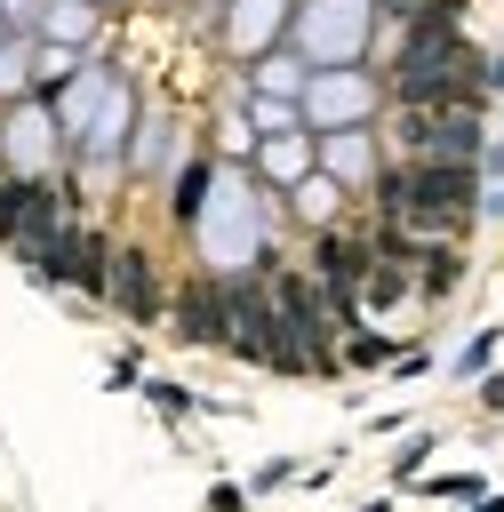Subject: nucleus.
Returning a JSON list of instances; mask_svg holds the SVG:
<instances>
[{
	"mask_svg": "<svg viewBox=\"0 0 504 512\" xmlns=\"http://www.w3.org/2000/svg\"><path fill=\"white\" fill-rule=\"evenodd\" d=\"M472 160H416L400 176H384V208L408 224V232H464L472 224Z\"/></svg>",
	"mask_w": 504,
	"mask_h": 512,
	"instance_id": "f257e3e1",
	"label": "nucleus"
},
{
	"mask_svg": "<svg viewBox=\"0 0 504 512\" xmlns=\"http://www.w3.org/2000/svg\"><path fill=\"white\" fill-rule=\"evenodd\" d=\"M40 272L64 280V288H80V296H104L112 248H104V232H88V224H56V240L40 248Z\"/></svg>",
	"mask_w": 504,
	"mask_h": 512,
	"instance_id": "f03ea898",
	"label": "nucleus"
},
{
	"mask_svg": "<svg viewBox=\"0 0 504 512\" xmlns=\"http://www.w3.org/2000/svg\"><path fill=\"white\" fill-rule=\"evenodd\" d=\"M400 144H408L416 160H472V152H480V120H472V104L408 112V120H400Z\"/></svg>",
	"mask_w": 504,
	"mask_h": 512,
	"instance_id": "7ed1b4c3",
	"label": "nucleus"
},
{
	"mask_svg": "<svg viewBox=\"0 0 504 512\" xmlns=\"http://www.w3.org/2000/svg\"><path fill=\"white\" fill-rule=\"evenodd\" d=\"M104 296L128 312V320H160V288H152V256L144 248H112V280Z\"/></svg>",
	"mask_w": 504,
	"mask_h": 512,
	"instance_id": "20e7f679",
	"label": "nucleus"
},
{
	"mask_svg": "<svg viewBox=\"0 0 504 512\" xmlns=\"http://www.w3.org/2000/svg\"><path fill=\"white\" fill-rule=\"evenodd\" d=\"M176 336H184V344H232V296L208 288V280L184 288V296H176Z\"/></svg>",
	"mask_w": 504,
	"mask_h": 512,
	"instance_id": "39448f33",
	"label": "nucleus"
},
{
	"mask_svg": "<svg viewBox=\"0 0 504 512\" xmlns=\"http://www.w3.org/2000/svg\"><path fill=\"white\" fill-rule=\"evenodd\" d=\"M312 272H320V288H336V296H352L368 272H376V248L368 240H344V232H328L320 248H312Z\"/></svg>",
	"mask_w": 504,
	"mask_h": 512,
	"instance_id": "423d86ee",
	"label": "nucleus"
},
{
	"mask_svg": "<svg viewBox=\"0 0 504 512\" xmlns=\"http://www.w3.org/2000/svg\"><path fill=\"white\" fill-rule=\"evenodd\" d=\"M456 48H464L456 16H424V24H408V40H400V72H416V64H440V56H456Z\"/></svg>",
	"mask_w": 504,
	"mask_h": 512,
	"instance_id": "0eeeda50",
	"label": "nucleus"
},
{
	"mask_svg": "<svg viewBox=\"0 0 504 512\" xmlns=\"http://www.w3.org/2000/svg\"><path fill=\"white\" fill-rule=\"evenodd\" d=\"M424 288H456V256H448V248H432V272H424Z\"/></svg>",
	"mask_w": 504,
	"mask_h": 512,
	"instance_id": "6e6552de",
	"label": "nucleus"
},
{
	"mask_svg": "<svg viewBox=\"0 0 504 512\" xmlns=\"http://www.w3.org/2000/svg\"><path fill=\"white\" fill-rule=\"evenodd\" d=\"M328 160H336V168H352V176H360V168H368V144H360V136H352V144H336V152H328Z\"/></svg>",
	"mask_w": 504,
	"mask_h": 512,
	"instance_id": "1a4fd4ad",
	"label": "nucleus"
}]
</instances>
